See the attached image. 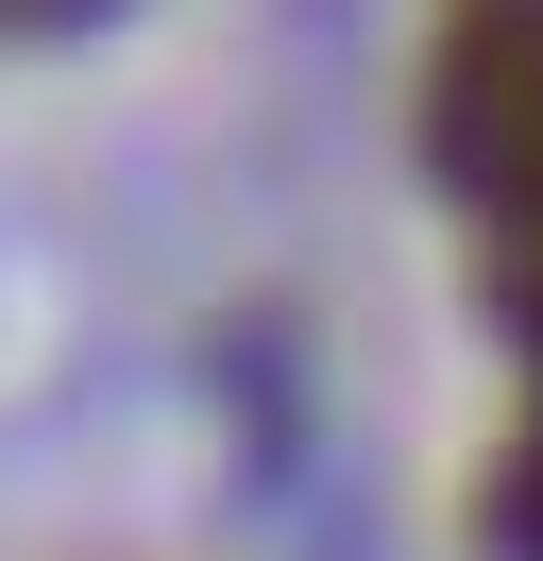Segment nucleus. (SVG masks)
I'll return each instance as SVG.
<instances>
[{"label":"nucleus","instance_id":"f257e3e1","mask_svg":"<svg viewBox=\"0 0 543 561\" xmlns=\"http://www.w3.org/2000/svg\"><path fill=\"white\" fill-rule=\"evenodd\" d=\"M425 153L459 187V221L493 239L509 323L543 341V0H459L425 69Z\"/></svg>","mask_w":543,"mask_h":561},{"label":"nucleus","instance_id":"f03ea898","mask_svg":"<svg viewBox=\"0 0 543 561\" xmlns=\"http://www.w3.org/2000/svg\"><path fill=\"white\" fill-rule=\"evenodd\" d=\"M509 545H543V443H527V477H509Z\"/></svg>","mask_w":543,"mask_h":561},{"label":"nucleus","instance_id":"7ed1b4c3","mask_svg":"<svg viewBox=\"0 0 543 561\" xmlns=\"http://www.w3.org/2000/svg\"><path fill=\"white\" fill-rule=\"evenodd\" d=\"M51 18H102V0H0V35H51Z\"/></svg>","mask_w":543,"mask_h":561}]
</instances>
